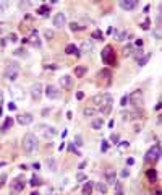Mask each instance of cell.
Masks as SVG:
<instances>
[{
    "label": "cell",
    "instance_id": "1",
    "mask_svg": "<svg viewBox=\"0 0 162 195\" xmlns=\"http://www.w3.org/2000/svg\"><path fill=\"white\" fill-rule=\"evenodd\" d=\"M39 143H37V137L34 133L28 132L26 135L23 137V150L26 153H32V151H36Z\"/></svg>",
    "mask_w": 162,
    "mask_h": 195
},
{
    "label": "cell",
    "instance_id": "2",
    "mask_svg": "<svg viewBox=\"0 0 162 195\" xmlns=\"http://www.w3.org/2000/svg\"><path fill=\"white\" fill-rule=\"evenodd\" d=\"M20 65L16 62H10L7 67H5V70H3V76L8 80V81H15L18 76H20Z\"/></svg>",
    "mask_w": 162,
    "mask_h": 195
},
{
    "label": "cell",
    "instance_id": "3",
    "mask_svg": "<svg viewBox=\"0 0 162 195\" xmlns=\"http://www.w3.org/2000/svg\"><path fill=\"white\" fill-rule=\"evenodd\" d=\"M128 104H131L135 107H141L144 104V94H143L141 90H136V91H133L128 96Z\"/></svg>",
    "mask_w": 162,
    "mask_h": 195
},
{
    "label": "cell",
    "instance_id": "4",
    "mask_svg": "<svg viewBox=\"0 0 162 195\" xmlns=\"http://www.w3.org/2000/svg\"><path fill=\"white\" fill-rule=\"evenodd\" d=\"M159 158H161V145L156 143V145H152V148H149V151L146 153L144 161L146 163H156Z\"/></svg>",
    "mask_w": 162,
    "mask_h": 195
},
{
    "label": "cell",
    "instance_id": "5",
    "mask_svg": "<svg viewBox=\"0 0 162 195\" xmlns=\"http://www.w3.org/2000/svg\"><path fill=\"white\" fill-rule=\"evenodd\" d=\"M101 57L105 65H115V55H113V49L110 46L104 47V50L101 52Z\"/></svg>",
    "mask_w": 162,
    "mask_h": 195
},
{
    "label": "cell",
    "instance_id": "6",
    "mask_svg": "<svg viewBox=\"0 0 162 195\" xmlns=\"http://www.w3.org/2000/svg\"><path fill=\"white\" fill-rule=\"evenodd\" d=\"M93 103L97 104V106L101 107V106H104V104L113 103V98H112V94H109V93H104V94H96L93 98Z\"/></svg>",
    "mask_w": 162,
    "mask_h": 195
},
{
    "label": "cell",
    "instance_id": "7",
    "mask_svg": "<svg viewBox=\"0 0 162 195\" xmlns=\"http://www.w3.org/2000/svg\"><path fill=\"white\" fill-rule=\"evenodd\" d=\"M58 83H60V88L65 90V91H70L73 88V78L70 75H63L62 78H58Z\"/></svg>",
    "mask_w": 162,
    "mask_h": 195
},
{
    "label": "cell",
    "instance_id": "8",
    "mask_svg": "<svg viewBox=\"0 0 162 195\" xmlns=\"http://www.w3.org/2000/svg\"><path fill=\"white\" fill-rule=\"evenodd\" d=\"M45 96H47L49 99H58L60 98V90L54 85H47L45 86Z\"/></svg>",
    "mask_w": 162,
    "mask_h": 195
},
{
    "label": "cell",
    "instance_id": "9",
    "mask_svg": "<svg viewBox=\"0 0 162 195\" xmlns=\"http://www.w3.org/2000/svg\"><path fill=\"white\" fill-rule=\"evenodd\" d=\"M29 91H31V98H32V99L39 101L41 96H42V85H41V83H34Z\"/></svg>",
    "mask_w": 162,
    "mask_h": 195
},
{
    "label": "cell",
    "instance_id": "10",
    "mask_svg": "<svg viewBox=\"0 0 162 195\" xmlns=\"http://www.w3.org/2000/svg\"><path fill=\"white\" fill-rule=\"evenodd\" d=\"M67 25V17H65V13H57L55 17H54V26L55 28H63Z\"/></svg>",
    "mask_w": 162,
    "mask_h": 195
},
{
    "label": "cell",
    "instance_id": "11",
    "mask_svg": "<svg viewBox=\"0 0 162 195\" xmlns=\"http://www.w3.org/2000/svg\"><path fill=\"white\" fill-rule=\"evenodd\" d=\"M81 52H83V54H91V52H93L94 50V42L91 41V39H88V41H83L81 42Z\"/></svg>",
    "mask_w": 162,
    "mask_h": 195
},
{
    "label": "cell",
    "instance_id": "12",
    "mask_svg": "<svg viewBox=\"0 0 162 195\" xmlns=\"http://www.w3.org/2000/svg\"><path fill=\"white\" fill-rule=\"evenodd\" d=\"M104 177H105V184H115L117 182V174H115V171L113 169H107L104 172Z\"/></svg>",
    "mask_w": 162,
    "mask_h": 195
},
{
    "label": "cell",
    "instance_id": "13",
    "mask_svg": "<svg viewBox=\"0 0 162 195\" xmlns=\"http://www.w3.org/2000/svg\"><path fill=\"white\" fill-rule=\"evenodd\" d=\"M120 8H123V10H133V8H136V5H138V2L136 0H120Z\"/></svg>",
    "mask_w": 162,
    "mask_h": 195
},
{
    "label": "cell",
    "instance_id": "14",
    "mask_svg": "<svg viewBox=\"0 0 162 195\" xmlns=\"http://www.w3.org/2000/svg\"><path fill=\"white\" fill-rule=\"evenodd\" d=\"M16 122L20 125H29L32 124V116L31 114H21V116L16 117Z\"/></svg>",
    "mask_w": 162,
    "mask_h": 195
},
{
    "label": "cell",
    "instance_id": "15",
    "mask_svg": "<svg viewBox=\"0 0 162 195\" xmlns=\"http://www.w3.org/2000/svg\"><path fill=\"white\" fill-rule=\"evenodd\" d=\"M97 78H99V80H104L105 85H110V78H112V73H110V70L104 68V70H101L99 73H97Z\"/></svg>",
    "mask_w": 162,
    "mask_h": 195
},
{
    "label": "cell",
    "instance_id": "16",
    "mask_svg": "<svg viewBox=\"0 0 162 195\" xmlns=\"http://www.w3.org/2000/svg\"><path fill=\"white\" fill-rule=\"evenodd\" d=\"M10 185H12V189H13L15 192H21V190L24 189V181H23V177H16L15 181L10 184Z\"/></svg>",
    "mask_w": 162,
    "mask_h": 195
},
{
    "label": "cell",
    "instance_id": "17",
    "mask_svg": "<svg viewBox=\"0 0 162 195\" xmlns=\"http://www.w3.org/2000/svg\"><path fill=\"white\" fill-rule=\"evenodd\" d=\"M42 129H44V137L45 138H54L57 135V130L54 127H47V125H42Z\"/></svg>",
    "mask_w": 162,
    "mask_h": 195
},
{
    "label": "cell",
    "instance_id": "18",
    "mask_svg": "<svg viewBox=\"0 0 162 195\" xmlns=\"http://www.w3.org/2000/svg\"><path fill=\"white\" fill-rule=\"evenodd\" d=\"M86 72H88V67H84V65L75 67V76H76V78H83L86 75Z\"/></svg>",
    "mask_w": 162,
    "mask_h": 195
},
{
    "label": "cell",
    "instance_id": "19",
    "mask_svg": "<svg viewBox=\"0 0 162 195\" xmlns=\"http://www.w3.org/2000/svg\"><path fill=\"white\" fill-rule=\"evenodd\" d=\"M94 187H96V190L99 192V195H105L107 190H109V185H107L105 182H97Z\"/></svg>",
    "mask_w": 162,
    "mask_h": 195
},
{
    "label": "cell",
    "instance_id": "20",
    "mask_svg": "<svg viewBox=\"0 0 162 195\" xmlns=\"http://www.w3.org/2000/svg\"><path fill=\"white\" fill-rule=\"evenodd\" d=\"M102 125H104L102 117H96V119H93V121H91V127H93L94 130H101Z\"/></svg>",
    "mask_w": 162,
    "mask_h": 195
},
{
    "label": "cell",
    "instance_id": "21",
    "mask_svg": "<svg viewBox=\"0 0 162 195\" xmlns=\"http://www.w3.org/2000/svg\"><path fill=\"white\" fill-rule=\"evenodd\" d=\"M65 54H68V55H80V52H78V49H76L75 44H68V46L65 47Z\"/></svg>",
    "mask_w": 162,
    "mask_h": 195
},
{
    "label": "cell",
    "instance_id": "22",
    "mask_svg": "<svg viewBox=\"0 0 162 195\" xmlns=\"http://www.w3.org/2000/svg\"><path fill=\"white\" fill-rule=\"evenodd\" d=\"M12 125H13V119L12 117H7L5 122H3V125L0 127V130H2V132H8V130L12 129Z\"/></svg>",
    "mask_w": 162,
    "mask_h": 195
},
{
    "label": "cell",
    "instance_id": "23",
    "mask_svg": "<svg viewBox=\"0 0 162 195\" xmlns=\"http://www.w3.org/2000/svg\"><path fill=\"white\" fill-rule=\"evenodd\" d=\"M93 189H94V184L88 181V182L83 185V195H91L93 194Z\"/></svg>",
    "mask_w": 162,
    "mask_h": 195
},
{
    "label": "cell",
    "instance_id": "24",
    "mask_svg": "<svg viewBox=\"0 0 162 195\" xmlns=\"http://www.w3.org/2000/svg\"><path fill=\"white\" fill-rule=\"evenodd\" d=\"M135 52V46H131V44H128L126 47H123V50H122V54H123V57H131Z\"/></svg>",
    "mask_w": 162,
    "mask_h": 195
},
{
    "label": "cell",
    "instance_id": "25",
    "mask_svg": "<svg viewBox=\"0 0 162 195\" xmlns=\"http://www.w3.org/2000/svg\"><path fill=\"white\" fill-rule=\"evenodd\" d=\"M96 114H97L96 107H84V109H83V116H84V117H94Z\"/></svg>",
    "mask_w": 162,
    "mask_h": 195
},
{
    "label": "cell",
    "instance_id": "26",
    "mask_svg": "<svg viewBox=\"0 0 162 195\" xmlns=\"http://www.w3.org/2000/svg\"><path fill=\"white\" fill-rule=\"evenodd\" d=\"M143 111H133V112H130V121L133 119V121H139V119H143Z\"/></svg>",
    "mask_w": 162,
    "mask_h": 195
},
{
    "label": "cell",
    "instance_id": "27",
    "mask_svg": "<svg viewBox=\"0 0 162 195\" xmlns=\"http://www.w3.org/2000/svg\"><path fill=\"white\" fill-rule=\"evenodd\" d=\"M149 59H151V54H144V55H143L141 59H139V60H138V65H139V67L146 65V63H148V60H149Z\"/></svg>",
    "mask_w": 162,
    "mask_h": 195
},
{
    "label": "cell",
    "instance_id": "28",
    "mask_svg": "<svg viewBox=\"0 0 162 195\" xmlns=\"http://www.w3.org/2000/svg\"><path fill=\"white\" fill-rule=\"evenodd\" d=\"M47 167L52 171V172H55L57 171V161L55 159H47Z\"/></svg>",
    "mask_w": 162,
    "mask_h": 195
},
{
    "label": "cell",
    "instance_id": "29",
    "mask_svg": "<svg viewBox=\"0 0 162 195\" xmlns=\"http://www.w3.org/2000/svg\"><path fill=\"white\" fill-rule=\"evenodd\" d=\"M117 146H118V151H122V153H123L125 150H128L130 143H128V141H118V143H117Z\"/></svg>",
    "mask_w": 162,
    "mask_h": 195
},
{
    "label": "cell",
    "instance_id": "30",
    "mask_svg": "<svg viewBox=\"0 0 162 195\" xmlns=\"http://www.w3.org/2000/svg\"><path fill=\"white\" fill-rule=\"evenodd\" d=\"M126 37H128V33H126V31H120V33H117V41L123 42V41H126Z\"/></svg>",
    "mask_w": 162,
    "mask_h": 195
},
{
    "label": "cell",
    "instance_id": "31",
    "mask_svg": "<svg viewBox=\"0 0 162 195\" xmlns=\"http://www.w3.org/2000/svg\"><path fill=\"white\" fill-rule=\"evenodd\" d=\"M70 29H71L73 33H76V31H81V29H84V26H80L78 23H75V21H73V23H70Z\"/></svg>",
    "mask_w": 162,
    "mask_h": 195
},
{
    "label": "cell",
    "instance_id": "32",
    "mask_svg": "<svg viewBox=\"0 0 162 195\" xmlns=\"http://www.w3.org/2000/svg\"><path fill=\"white\" fill-rule=\"evenodd\" d=\"M113 185H115V195H123V185H122V182H115Z\"/></svg>",
    "mask_w": 162,
    "mask_h": 195
},
{
    "label": "cell",
    "instance_id": "33",
    "mask_svg": "<svg viewBox=\"0 0 162 195\" xmlns=\"http://www.w3.org/2000/svg\"><path fill=\"white\" fill-rule=\"evenodd\" d=\"M156 177H157L156 169H149V171H148V179H149L151 182H154V181H156Z\"/></svg>",
    "mask_w": 162,
    "mask_h": 195
},
{
    "label": "cell",
    "instance_id": "34",
    "mask_svg": "<svg viewBox=\"0 0 162 195\" xmlns=\"http://www.w3.org/2000/svg\"><path fill=\"white\" fill-rule=\"evenodd\" d=\"M152 36H154V39H156V41H161V37H162V31H161V28H156V29H154Z\"/></svg>",
    "mask_w": 162,
    "mask_h": 195
},
{
    "label": "cell",
    "instance_id": "35",
    "mask_svg": "<svg viewBox=\"0 0 162 195\" xmlns=\"http://www.w3.org/2000/svg\"><path fill=\"white\" fill-rule=\"evenodd\" d=\"M143 55H144V50H143V49H136V50L133 52V57L136 59V60H139V59H141Z\"/></svg>",
    "mask_w": 162,
    "mask_h": 195
},
{
    "label": "cell",
    "instance_id": "36",
    "mask_svg": "<svg viewBox=\"0 0 162 195\" xmlns=\"http://www.w3.org/2000/svg\"><path fill=\"white\" fill-rule=\"evenodd\" d=\"M93 37H94V39H97V41H102V37H104V34H102V31L96 29V31L93 33Z\"/></svg>",
    "mask_w": 162,
    "mask_h": 195
},
{
    "label": "cell",
    "instance_id": "37",
    "mask_svg": "<svg viewBox=\"0 0 162 195\" xmlns=\"http://www.w3.org/2000/svg\"><path fill=\"white\" fill-rule=\"evenodd\" d=\"M29 184H31V185H41L42 182H41V179L37 177V176H32L31 181H29Z\"/></svg>",
    "mask_w": 162,
    "mask_h": 195
},
{
    "label": "cell",
    "instance_id": "38",
    "mask_svg": "<svg viewBox=\"0 0 162 195\" xmlns=\"http://www.w3.org/2000/svg\"><path fill=\"white\" fill-rule=\"evenodd\" d=\"M37 13H39V15H45V13H49V7H47V5L39 7V8H37Z\"/></svg>",
    "mask_w": 162,
    "mask_h": 195
},
{
    "label": "cell",
    "instance_id": "39",
    "mask_svg": "<svg viewBox=\"0 0 162 195\" xmlns=\"http://www.w3.org/2000/svg\"><path fill=\"white\" fill-rule=\"evenodd\" d=\"M75 146H83V137L81 135H76L75 137V143H73Z\"/></svg>",
    "mask_w": 162,
    "mask_h": 195
},
{
    "label": "cell",
    "instance_id": "40",
    "mask_svg": "<svg viewBox=\"0 0 162 195\" xmlns=\"http://www.w3.org/2000/svg\"><path fill=\"white\" fill-rule=\"evenodd\" d=\"M120 117H122V121H123V122H126V121H130V111H123V112H122V114H120Z\"/></svg>",
    "mask_w": 162,
    "mask_h": 195
},
{
    "label": "cell",
    "instance_id": "41",
    "mask_svg": "<svg viewBox=\"0 0 162 195\" xmlns=\"http://www.w3.org/2000/svg\"><path fill=\"white\" fill-rule=\"evenodd\" d=\"M15 55H18V57H21V55H26V49H23V47H20V49H16L15 50Z\"/></svg>",
    "mask_w": 162,
    "mask_h": 195
},
{
    "label": "cell",
    "instance_id": "42",
    "mask_svg": "<svg viewBox=\"0 0 162 195\" xmlns=\"http://www.w3.org/2000/svg\"><path fill=\"white\" fill-rule=\"evenodd\" d=\"M76 181H78V182H83V181H88V177H86L83 172H80V174L76 176Z\"/></svg>",
    "mask_w": 162,
    "mask_h": 195
},
{
    "label": "cell",
    "instance_id": "43",
    "mask_svg": "<svg viewBox=\"0 0 162 195\" xmlns=\"http://www.w3.org/2000/svg\"><path fill=\"white\" fill-rule=\"evenodd\" d=\"M110 141H112L113 145H117V143H118V135H115V133H112V135H110Z\"/></svg>",
    "mask_w": 162,
    "mask_h": 195
},
{
    "label": "cell",
    "instance_id": "44",
    "mask_svg": "<svg viewBox=\"0 0 162 195\" xmlns=\"http://www.w3.org/2000/svg\"><path fill=\"white\" fill-rule=\"evenodd\" d=\"M44 36L47 37V39H52V37H54V31H50V29H45Z\"/></svg>",
    "mask_w": 162,
    "mask_h": 195
},
{
    "label": "cell",
    "instance_id": "45",
    "mask_svg": "<svg viewBox=\"0 0 162 195\" xmlns=\"http://www.w3.org/2000/svg\"><path fill=\"white\" fill-rule=\"evenodd\" d=\"M126 104H128V96H123L122 101H120V106H122V107H125Z\"/></svg>",
    "mask_w": 162,
    "mask_h": 195
},
{
    "label": "cell",
    "instance_id": "46",
    "mask_svg": "<svg viewBox=\"0 0 162 195\" xmlns=\"http://www.w3.org/2000/svg\"><path fill=\"white\" fill-rule=\"evenodd\" d=\"M8 7V2H0V13H3V10Z\"/></svg>",
    "mask_w": 162,
    "mask_h": 195
},
{
    "label": "cell",
    "instance_id": "47",
    "mask_svg": "<svg viewBox=\"0 0 162 195\" xmlns=\"http://www.w3.org/2000/svg\"><path fill=\"white\" fill-rule=\"evenodd\" d=\"M120 176H122V177H128V176H130V171H128V169H123V171L120 172Z\"/></svg>",
    "mask_w": 162,
    "mask_h": 195
},
{
    "label": "cell",
    "instance_id": "48",
    "mask_svg": "<svg viewBox=\"0 0 162 195\" xmlns=\"http://www.w3.org/2000/svg\"><path fill=\"white\" fill-rule=\"evenodd\" d=\"M141 28H143V29H149V20H146L144 23L141 25Z\"/></svg>",
    "mask_w": 162,
    "mask_h": 195
},
{
    "label": "cell",
    "instance_id": "49",
    "mask_svg": "<svg viewBox=\"0 0 162 195\" xmlns=\"http://www.w3.org/2000/svg\"><path fill=\"white\" fill-rule=\"evenodd\" d=\"M83 98H84V93H83V91H78V93H76V99L81 101Z\"/></svg>",
    "mask_w": 162,
    "mask_h": 195
},
{
    "label": "cell",
    "instance_id": "50",
    "mask_svg": "<svg viewBox=\"0 0 162 195\" xmlns=\"http://www.w3.org/2000/svg\"><path fill=\"white\" fill-rule=\"evenodd\" d=\"M107 148H109V143H107V141H102V151H107Z\"/></svg>",
    "mask_w": 162,
    "mask_h": 195
},
{
    "label": "cell",
    "instance_id": "51",
    "mask_svg": "<svg viewBox=\"0 0 162 195\" xmlns=\"http://www.w3.org/2000/svg\"><path fill=\"white\" fill-rule=\"evenodd\" d=\"M7 107H8V111H15V109H16V106H15L13 103H8V106H7Z\"/></svg>",
    "mask_w": 162,
    "mask_h": 195
},
{
    "label": "cell",
    "instance_id": "52",
    "mask_svg": "<svg viewBox=\"0 0 162 195\" xmlns=\"http://www.w3.org/2000/svg\"><path fill=\"white\" fill-rule=\"evenodd\" d=\"M68 151H71V153H73V151H75V153H78V151H76V148H75V145H73V143H70V146H68Z\"/></svg>",
    "mask_w": 162,
    "mask_h": 195
},
{
    "label": "cell",
    "instance_id": "53",
    "mask_svg": "<svg viewBox=\"0 0 162 195\" xmlns=\"http://www.w3.org/2000/svg\"><path fill=\"white\" fill-rule=\"evenodd\" d=\"M135 46H136V47H139V49H141V47H143V41H141V39H138V41L135 42Z\"/></svg>",
    "mask_w": 162,
    "mask_h": 195
},
{
    "label": "cell",
    "instance_id": "54",
    "mask_svg": "<svg viewBox=\"0 0 162 195\" xmlns=\"http://www.w3.org/2000/svg\"><path fill=\"white\" fill-rule=\"evenodd\" d=\"M10 41L12 42H16L18 39H16V34H10Z\"/></svg>",
    "mask_w": 162,
    "mask_h": 195
},
{
    "label": "cell",
    "instance_id": "55",
    "mask_svg": "<svg viewBox=\"0 0 162 195\" xmlns=\"http://www.w3.org/2000/svg\"><path fill=\"white\" fill-rule=\"evenodd\" d=\"M86 164H88V163H86V161H83V163H80V166H78V167H80V169H83V167H84Z\"/></svg>",
    "mask_w": 162,
    "mask_h": 195
},
{
    "label": "cell",
    "instance_id": "56",
    "mask_svg": "<svg viewBox=\"0 0 162 195\" xmlns=\"http://www.w3.org/2000/svg\"><path fill=\"white\" fill-rule=\"evenodd\" d=\"M32 167H34V169H39L41 164H39V163H34V164H32Z\"/></svg>",
    "mask_w": 162,
    "mask_h": 195
},
{
    "label": "cell",
    "instance_id": "57",
    "mask_svg": "<svg viewBox=\"0 0 162 195\" xmlns=\"http://www.w3.org/2000/svg\"><path fill=\"white\" fill-rule=\"evenodd\" d=\"M5 164H7V163H5V161H0V167H3Z\"/></svg>",
    "mask_w": 162,
    "mask_h": 195
},
{
    "label": "cell",
    "instance_id": "58",
    "mask_svg": "<svg viewBox=\"0 0 162 195\" xmlns=\"http://www.w3.org/2000/svg\"><path fill=\"white\" fill-rule=\"evenodd\" d=\"M31 195H39V192H32V194Z\"/></svg>",
    "mask_w": 162,
    "mask_h": 195
}]
</instances>
